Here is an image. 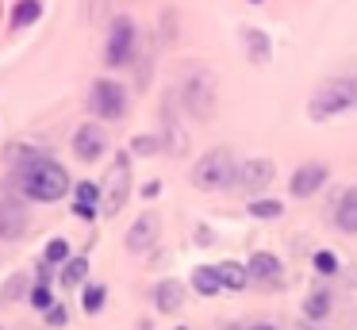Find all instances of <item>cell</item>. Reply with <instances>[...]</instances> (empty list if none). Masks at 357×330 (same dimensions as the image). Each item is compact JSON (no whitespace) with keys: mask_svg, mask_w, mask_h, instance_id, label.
Returning <instances> with one entry per match:
<instances>
[{"mask_svg":"<svg viewBox=\"0 0 357 330\" xmlns=\"http://www.w3.org/2000/svg\"><path fill=\"white\" fill-rule=\"evenodd\" d=\"M12 184H16L24 196L39 200V204H58V200L70 192V173H66L54 158L43 153V158H35V161H27V165L16 169V177L8 181V188Z\"/></svg>","mask_w":357,"mask_h":330,"instance_id":"cell-1","label":"cell"},{"mask_svg":"<svg viewBox=\"0 0 357 330\" xmlns=\"http://www.w3.org/2000/svg\"><path fill=\"white\" fill-rule=\"evenodd\" d=\"M357 107V73H338V77H326L315 92H311V104H307V119L323 123L334 119V115Z\"/></svg>","mask_w":357,"mask_h":330,"instance_id":"cell-2","label":"cell"},{"mask_svg":"<svg viewBox=\"0 0 357 330\" xmlns=\"http://www.w3.org/2000/svg\"><path fill=\"white\" fill-rule=\"evenodd\" d=\"M238 165L242 161H234V153L227 150V146H215V150H208L196 161L192 184L204 192H219V188H227V184H238Z\"/></svg>","mask_w":357,"mask_h":330,"instance_id":"cell-3","label":"cell"},{"mask_svg":"<svg viewBox=\"0 0 357 330\" xmlns=\"http://www.w3.org/2000/svg\"><path fill=\"white\" fill-rule=\"evenodd\" d=\"M100 211L104 215H119L127 204V196H131V158L127 153H116L108 165V173H104V184H100Z\"/></svg>","mask_w":357,"mask_h":330,"instance_id":"cell-4","label":"cell"},{"mask_svg":"<svg viewBox=\"0 0 357 330\" xmlns=\"http://www.w3.org/2000/svg\"><path fill=\"white\" fill-rule=\"evenodd\" d=\"M89 112H93L96 119H104V123L123 119L127 115V89L119 81H112V77L93 81V89H89Z\"/></svg>","mask_w":357,"mask_h":330,"instance_id":"cell-5","label":"cell"},{"mask_svg":"<svg viewBox=\"0 0 357 330\" xmlns=\"http://www.w3.org/2000/svg\"><path fill=\"white\" fill-rule=\"evenodd\" d=\"M135 46H139V27L131 20H116L108 31V50H104L108 66H127L135 58Z\"/></svg>","mask_w":357,"mask_h":330,"instance_id":"cell-6","label":"cell"},{"mask_svg":"<svg viewBox=\"0 0 357 330\" xmlns=\"http://www.w3.org/2000/svg\"><path fill=\"white\" fill-rule=\"evenodd\" d=\"M181 100H185V107L196 115V119H208L211 112H215V92H211V77L208 73H196L185 81V92H181Z\"/></svg>","mask_w":357,"mask_h":330,"instance_id":"cell-7","label":"cell"},{"mask_svg":"<svg viewBox=\"0 0 357 330\" xmlns=\"http://www.w3.org/2000/svg\"><path fill=\"white\" fill-rule=\"evenodd\" d=\"M104 150H108V130H104L100 123H81V127L73 130V153H77L81 161L104 158Z\"/></svg>","mask_w":357,"mask_h":330,"instance_id":"cell-8","label":"cell"},{"mask_svg":"<svg viewBox=\"0 0 357 330\" xmlns=\"http://www.w3.org/2000/svg\"><path fill=\"white\" fill-rule=\"evenodd\" d=\"M326 177H331V169H326L323 161H303V165L292 173L288 188H292L296 200H311V196H315V192L326 184Z\"/></svg>","mask_w":357,"mask_h":330,"instance_id":"cell-9","label":"cell"},{"mask_svg":"<svg viewBox=\"0 0 357 330\" xmlns=\"http://www.w3.org/2000/svg\"><path fill=\"white\" fill-rule=\"evenodd\" d=\"M273 173H277V169H273L269 158H250L238 165V188L242 192H265L273 181Z\"/></svg>","mask_w":357,"mask_h":330,"instance_id":"cell-10","label":"cell"},{"mask_svg":"<svg viewBox=\"0 0 357 330\" xmlns=\"http://www.w3.org/2000/svg\"><path fill=\"white\" fill-rule=\"evenodd\" d=\"M27 211L16 204V200H0V238L4 242H16V238L27 234Z\"/></svg>","mask_w":357,"mask_h":330,"instance_id":"cell-11","label":"cell"},{"mask_svg":"<svg viewBox=\"0 0 357 330\" xmlns=\"http://www.w3.org/2000/svg\"><path fill=\"white\" fill-rule=\"evenodd\" d=\"M158 230H162V223H158V215H139V219L127 227V234H123V242H127V250H150L154 246V238H158Z\"/></svg>","mask_w":357,"mask_h":330,"instance_id":"cell-12","label":"cell"},{"mask_svg":"<svg viewBox=\"0 0 357 330\" xmlns=\"http://www.w3.org/2000/svg\"><path fill=\"white\" fill-rule=\"evenodd\" d=\"M246 269H250V280H257V284H277L280 280V257L269 250H257L254 257L246 261Z\"/></svg>","mask_w":357,"mask_h":330,"instance_id":"cell-13","label":"cell"},{"mask_svg":"<svg viewBox=\"0 0 357 330\" xmlns=\"http://www.w3.org/2000/svg\"><path fill=\"white\" fill-rule=\"evenodd\" d=\"M334 227L342 234H357V188H346L342 200L334 204Z\"/></svg>","mask_w":357,"mask_h":330,"instance_id":"cell-14","label":"cell"},{"mask_svg":"<svg viewBox=\"0 0 357 330\" xmlns=\"http://www.w3.org/2000/svg\"><path fill=\"white\" fill-rule=\"evenodd\" d=\"M181 303H185V292H181L177 280H162V284L154 288V307H158L162 315L181 311Z\"/></svg>","mask_w":357,"mask_h":330,"instance_id":"cell-15","label":"cell"},{"mask_svg":"<svg viewBox=\"0 0 357 330\" xmlns=\"http://www.w3.org/2000/svg\"><path fill=\"white\" fill-rule=\"evenodd\" d=\"M215 273H219V284H223L227 292H242L250 284V269L238 265V261H219Z\"/></svg>","mask_w":357,"mask_h":330,"instance_id":"cell-16","label":"cell"},{"mask_svg":"<svg viewBox=\"0 0 357 330\" xmlns=\"http://www.w3.org/2000/svg\"><path fill=\"white\" fill-rule=\"evenodd\" d=\"M242 38H246V58L254 61V66H265V61H269V54H273L269 35H265V31H257V27H246V31H242Z\"/></svg>","mask_w":357,"mask_h":330,"instance_id":"cell-17","label":"cell"},{"mask_svg":"<svg viewBox=\"0 0 357 330\" xmlns=\"http://www.w3.org/2000/svg\"><path fill=\"white\" fill-rule=\"evenodd\" d=\"M192 288L200 292V296H219L223 292V284H219V273H215V265H196L192 269Z\"/></svg>","mask_w":357,"mask_h":330,"instance_id":"cell-18","label":"cell"},{"mask_svg":"<svg viewBox=\"0 0 357 330\" xmlns=\"http://www.w3.org/2000/svg\"><path fill=\"white\" fill-rule=\"evenodd\" d=\"M85 276H89V257H70L62 265V276H58V280L66 284V288H77V284H85Z\"/></svg>","mask_w":357,"mask_h":330,"instance_id":"cell-19","label":"cell"},{"mask_svg":"<svg viewBox=\"0 0 357 330\" xmlns=\"http://www.w3.org/2000/svg\"><path fill=\"white\" fill-rule=\"evenodd\" d=\"M326 311H331V292H326V288H315L307 299H303V315H307L311 322L326 319Z\"/></svg>","mask_w":357,"mask_h":330,"instance_id":"cell-20","label":"cell"},{"mask_svg":"<svg viewBox=\"0 0 357 330\" xmlns=\"http://www.w3.org/2000/svg\"><path fill=\"white\" fill-rule=\"evenodd\" d=\"M246 211L254 215V219H280V211H284V207H280V200H261V196H254L246 204Z\"/></svg>","mask_w":357,"mask_h":330,"instance_id":"cell-21","label":"cell"},{"mask_svg":"<svg viewBox=\"0 0 357 330\" xmlns=\"http://www.w3.org/2000/svg\"><path fill=\"white\" fill-rule=\"evenodd\" d=\"M43 15V4L39 0H20L16 12H12V27H27V23H35Z\"/></svg>","mask_w":357,"mask_h":330,"instance_id":"cell-22","label":"cell"},{"mask_svg":"<svg viewBox=\"0 0 357 330\" xmlns=\"http://www.w3.org/2000/svg\"><path fill=\"white\" fill-rule=\"evenodd\" d=\"M104 303H108V288H104V284H85V296H81V307H85L89 315H96Z\"/></svg>","mask_w":357,"mask_h":330,"instance_id":"cell-23","label":"cell"},{"mask_svg":"<svg viewBox=\"0 0 357 330\" xmlns=\"http://www.w3.org/2000/svg\"><path fill=\"white\" fill-rule=\"evenodd\" d=\"M73 196H77L73 204H85V207H96V211H100V196H104V192H100V184H93V181H81L77 188H73Z\"/></svg>","mask_w":357,"mask_h":330,"instance_id":"cell-24","label":"cell"},{"mask_svg":"<svg viewBox=\"0 0 357 330\" xmlns=\"http://www.w3.org/2000/svg\"><path fill=\"white\" fill-rule=\"evenodd\" d=\"M43 261H47V265H66V261H70V242H66V238H50L47 250H43Z\"/></svg>","mask_w":357,"mask_h":330,"instance_id":"cell-25","label":"cell"},{"mask_svg":"<svg viewBox=\"0 0 357 330\" xmlns=\"http://www.w3.org/2000/svg\"><path fill=\"white\" fill-rule=\"evenodd\" d=\"M27 299H31V307H35V311H50V307H54V296H50V288H47V284H31Z\"/></svg>","mask_w":357,"mask_h":330,"instance_id":"cell-26","label":"cell"},{"mask_svg":"<svg viewBox=\"0 0 357 330\" xmlns=\"http://www.w3.org/2000/svg\"><path fill=\"white\" fill-rule=\"evenodd\" d=\"M311 265H315V273H323V276H334V273H338V257H334L331 250H319L315 257H311Z\"/></svg>","mask_w":357,"mask_h":330,"instance_id":"cell-27","label":"cell"},{"mask_svg":"<svg viewBox=\"0 0 357 330\" xmlns=\"http://www.w3.org/2000/svg\"><path fill=\"white\" fill-rule=\"evenodd\" d=\"M24 284H27V276H12V280H8V288H4V296H0V299H4V303H8V299H20V296H24Z\"/></svg>","mask_w":357,"mask_h":330,"instance_id":"cell-28","label":"cell"},{"mask_svg":"<svg viewBox=\"0 0 357 330\" xmlns=\"http://www.w3.org/2000/svg\"><path fill=\"white\" fill-rule=\"evenodd\" d=\"M66 315H70V311H66L62 303H54V307L47 311V322H50V327H66Z\"/></svg>","mask_w":357,"mask_h":330,"instance_id":"cell-29","label":"cell"},{"mask_svg":"<svg viewBox=\"0 0 357 330\" xmlns=\"http://www.w3.org/2000/svg\"><path fill=\"white\" fill-rule=\"evenodd\" d=\"M131 150H135V153H154V150H158V142H154V138H135Z\"/></svg>","mask_w":357,"mask_h":330,"instance_id":"cell-30","label":"cell"},{"mask_svg":"<svg viewBox=\"0 0 357 330\" xmlns=\"http://www.w3.org/2000/svg\"><path fill=\"white\" fill-rule=\"evenodd\" d=\"M73 215H77V219H96V207H85V204H73Z\"/></svg>","mask_w":357,"mask_h":330,"instance_id":"cell-31","label":"cell"},{"mask_svg":"<svg viewBox=\"0 0 357 330\" xmlns=\"http://www.w3.org/2000/svg\"><path fill=\"white\" fill-rule=\"evenodd\" d=\"M158 192H162V181H146V188H142V196H146V200H154Z\"/></svg>","mask_w":357,"mask_h":330,"instance_id":"cell-32","label":"cell"},{"mask_svg":"<svg viewBox=\"0 0 357 330\" xmlns=\"http://www.w3.org/2000/svg\"><path fill=\"white\" fill-rule=\"evenodd\" d=\"M246 330H277V327H269V322H250Z\"/></svg>","mask_w":357,"mask_h":330,"instance_id":"cell-33","label":"cell"},{"mask_svg":"<svg viewBox=\"0 0 357 330\" xmlns=\"http://www.w3.org/2000/svg\"><path fill=\"white\" fill-rule=\"evenodd\" d=\"M181 330H185V327H181Z\"/></svg>","mask_w":357,"mask_h":330,"instance_id":"cell-34","label":"cell"}]
</instances>
